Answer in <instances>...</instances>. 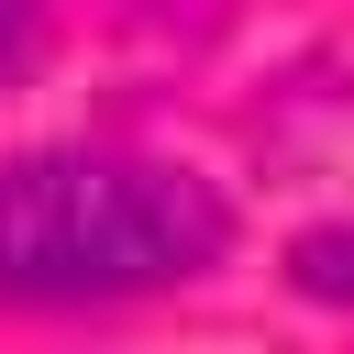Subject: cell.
I'll return each mask as SVG.
<instances>
[{
	"mask_svg": "<svg viewBox=\"0 0 354 354\" xmlns=\"http://www.w3.org/2000/svg\"><path fill=\"white\" fill-rule=\"evenodd\" d=\"M33 44H44V0H0V77H11Z\"/></svg>",
	"mask_w": 354,
	"mask_h": 354,
	"instance_id": "3957f363",
	"label": "cell"
},
{
	"mask_svg": "<svg viewBox=\"0 0 354 354\" xmlns=\"http://www.w3.org/2000/svg\"><path fill=\"white\" fill-rule=\"evenodd\" d=\"M232 254V199L177 155L122 144H33L0 166V299L100 310L144 288H188Z\"/></svg>",
	"mask_w": 354,
	"mask_h": 354,
	"instance_id": "6da1fadb",
	"label": "cell"
},
{
	"mask_svg": "<svg viewBox=\"0 0 354 354\" xmlns=\"http://www.w3.org/2000/svg\"><path fill=\"white\" fill-rule=\"evenodd\" d=\"M288 288L321 299V310H354V221H321L288 243Z\"/></svg>",
	"mask_w": 354,
	"mask_h": 354,
	"instance_id": "7a4b0ae2",
	"label": "cell"
}]
</instances>
